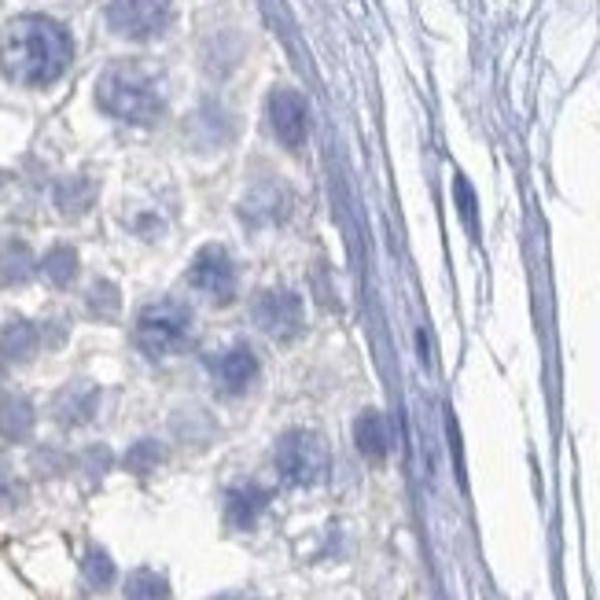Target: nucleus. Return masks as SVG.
Wrapping results in <instances>:
<instances>
[{"instance_id":"nucleus-1","label":"nucleus","mask_w":600,"mask_h":600,"mask_svg":"<svg viewBox=\"0 0 600 600\" xmlns=\"http://www.w3.org/2000/svg\"><path fill=\"white\" fill-rule=\"evenodd\" d=\"M74 60V41L49 16H22L0 38V67L16 85L44 89L60 82Z\"/></svg>"},{"instance_id":"nucleus-2","label":"nucleus","mask_w":600,"mask_h":600,"mask_svg":"<svg viewBox=\"0 0 600 600\" xmlns=\"http://www.w3.org/2000/svg\"><path fill=\"white\" fill-rule=\"evenodd\" d=\"M96 100L111 119L130 122V125H152V122H159V114L166 108L159 82L136 63L108 67L96 85Z\"/></svg>"},{"instance_id":"nucleus-3","label":"nucleus","mask_w":600,"mask_h":600,"mask_svg":"<svg viewBox=\"0 0 600 600\" xmlns=\"http://www.w3.org/2000/svg\"><path fill=\"white\" fill-rule=\"evenodd\" d=\"M189 336H192V314L181 303H148L133 328V339L148 357H170L184 350Z\"/></svg>"},{"instance_id":"nucleus-4","label":"nucleus","mask_w":600,"mask_h":600,"mask_svg":"<svg viewBox=\"0 0 600 600\" xmlns=\"http://www.w3.org/2000/svg\"><path fill=\"white\" fill-rule=\"evenodd\" d=\"M276 471L292 487H314L328 471V449L314 431H287L276 446Z\"/></svg>"},{"instance_id":"nucleus-5","label":"nucleus","mask_w":600,"mask_h":600,"mask_svg":"<svg viewBox=\"0 0 600 600\" xmlns=\"http://www.w3.org/2000/svg\"><path fill=\"white\" fill-rule=\"evenodd\" d=\"M173 0H108V22L130 41H152L166 30Z\"/></svg>"},{"instance_id":"nucleus-6","label":"nucleus","mask_w":600,"mask_h":600,"mask_svg":"<svg viewBox=\"0 0 600 600\" xmlns=\"http://www.w3.org/2000/svg\"><path fill=\"white\" fill-rule=\"evenodd\" d=\"M189 281H192L195 292H203L206 298H214V303H233L236 265H233V258H228L225 247H203L192 262Z\"/></svg>"},{"instance_id":"nucleus-7","label":"nucleus","mask_w":600,"mask_h":600,"mask_svg":"<svg viewBox=\"0 0 600 600\" xmlns=\"http://www.w3.org/2000/svg\"><path fill=\"white\" fill-rule=\"evenodd\" d=\"M255 321L273 339H295L303 332V303H298L295 292L270 287V292L255 298Z\"/></svg>"},{"instance_id":"nucleus-8","label":"nucleus","mask_w":600,"mask_h":600,"mask_svg":"<svg viewBox=\"0 0 600 600\" xmlns=\"http://www.w3.org/2000/svg\"><path fill=\"white\" fill-rule=\"evenodd\" d=\"M270 122L281 144L298 148L309 136V108L295 89H276L270 100Z\"/></svg>"},{"instance_id":"nucleus-9","label":"nucleus","mask_w":600,"mask_h":600,"mask_svg":"<svg viewBox=\"0 0 600 600\" xmlns=\"http://www.w3.org/2000/svg\"><path fill=\"white\" fill-rule=\"evenodd\" d=\"M258 376V357L247 350V346H228L225 354L214 357V379L217 387L228 390V395H240L255 384Z\"/></svg>"},{"instance_id":"nucleus-10","label":"nucleus","mask_w":600,"mask_h":600,"mask_svg":"<svg viewBox=\"0 0 600 600\" xmlns=\"http://www.w3.org/2000/svg\"><path fill=\"white\" fill-rule=\"evenodd\" d=\"M265 505H270V490L265 487H255V482H240L225 494V519L240 530L255 527L258 516L265 512Z\"/></svg>"},{"instance_id":"nucleus-11","label":"nucleus","mask_w":600,"mask_h":600,"mask_svg":"<svg viewBox=\"0 0 600 600\" xmlns=\"http://www.w3.org/2000/svg\"><path fill=\"white\" fill-rule=\"evenodd\" d=\"M354 443L368 460H384L387 449H390V428H387L384 413H376V409L362 413L354 424Z\"/></svg>"},{"instance_id":"nucleus-12","label":"nucleus","mask_w":600,"mask_h":600,"mask_svg":"<svg viewBox=\"0 0 600 600\" xmlns=\"http://www.w3.org/2000/svg\"><path fill=\"white\" fill-rule=\"evenodd\" d=\"M125 600H170V586L155 571H133L125 582Z\"/></svg>"},{"instance_id":"nucleus-13","label":"nucleus","mask_w":600,"mask_h":600,"mask_svg":"<svg viewBox=\"0 0 600 600\" xmlns=\"http://www.w3.org/2000/svg\"><path fill=\"white\" fill-rule=\"evenodd\" d=\"M41 270L44 276L55 284V287H63V284H71L74 281V273H78V258H74V251H67V247H55L49 258L41 262Z\"/></svg>"},{"instance_id":"nucleus-14","label":"nucleus","mask_w":600,"mask_h":600,"mask_svg":"<svg viewBox=\"0 0 600 600\" xmlns=\"http://www.w3.org/2000/svg\"><path fill=\"white\" fill-rule=\"evenodd\" d=\"M85 574H89L92 586H108L114 579V563L108 560V552L92 549L89 557H85Z\"/></svg>"},{"instance_id":"nucleus-15","label":"nucleus","mask_w":600,"mask_h":600,"mask_svg":"<svg viewBox=\"0 0 600 600\" xmlns=\"http://www.w3.org/2000/svg\"><path fill=\"white\" fill-rule=\"evenodd\" d=\"M457 206H460V211H465L468 228H476V222H479V214H476V195H471V189H468V181H465V177H457Z\"/></svg>"}]
</instances>
